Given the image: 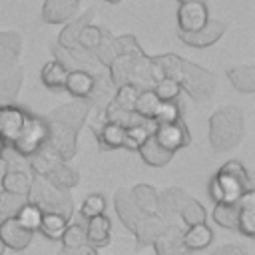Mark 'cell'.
<instances>
[{
	"label": "cell",
	"instance_id": "obj_1",
	"mask_svg": "<svg viewBox=\"0 0 255 255\" xmlns=\"http://www.w3.org/2000/svg\"><path fill=\"white\" fill-rule=\"evenodd\" d=\"M86 100H74L50 112L44 122L48 126V143L60 153L64 161L72 159L78 151V133L90 114Z\"/></svg>",
	"mask_w": 255,
	"mask_h": 255
},
{
	"label": "cell",
	"instance_id": "obj_2",
	"mask_svg": "<svg viewBox=\"0 0 255 255\" xmlns=\"http://www.w3.org/2000/svg\"><path fill=\"white\" fill-rule=\"evenodd\" d=\"M153 62L157 64L163 80H173L179 88H183L195 102L209 100L215 90V74L209 70L183 60L175 54H161L153 56Z\"/></svg>",
	"mask_w": 255,
	"mask_h": 255
},
{
	"label": "cell",
	"instance_id": "obj_3",
	"mask_svg": "<svg viewBox=\"0 0 255 255\" xmlns=\"http://www.w3.org/2000/svg\"><path fill=\"white\" fill-rule=\"evenodd\" d=\"M253 191V181L239 159L225 161L209 181V195L215 203H237Z\"/></svg>",
	"mask_w": 255,
	"mask_h": 255
},
{
	"label": "cell",
	"instance_id": "obj_4",
	"mask_svg": "<svg viewBox=\"0 0 255 255\" xmlns=\"http://www.w3.org/2000/svg\"><path fill=\"white\" fill-rule=\"evenodd\" d=\"M245 133V118L241 108L223 106L215 110L209 118V143L213 151L233 149Z\"/></svg>",
	"mask_w": 255,
	"mask_h": 255
},
{
	"label": "cell",
	"instance_id": "obj_5",
	"mask_svg": "<svg viewBox=\"0 0 255 255\" xmlns=\"http://www.w3.org/2000/svg\"><path fill=\"white\" fill-rule=\"evenodd\" d=\"M26 199H28V203L36 205L42 213H58V215L66 217L68 221L74 215V199H72L70 191L58 189L48 179L34 175V173H32V183H30V191H28Z\"/></svg>",
	"mask_w": 255,
	"mask_h": 255
},
{
	"label": "cell",
	"instance_id": "obj_6",
	"mask_svg": "<svg viewBox=\"0 0 255 255\" xmlns=\"http://www.w3.org/2000/svg\"><path fill=\"white\" fill-rule=\"evenodd\" d=\"M4 159V173H2V191L14 193V195H22L26 197L30 191V183H32V169L26 157L18 155L10 145L2 155Z\"/></svg>",
	"mask_w": 255,
	"mask_h": 255
},
{
	"label": "cell",
	"instance_id": "obj_7",
	"mask_svg": "<svg viewBox=\"0 0 255 255\" xmlns=\"http://www.w3.org/2000/svg\"><path fill=\"white\" fill-rule=\"evenodd\" d=\"M48 143V126L44 122V118H38V116H32L28 114L26 116V124L20 131V135L14 139V143L10 145L18 155L22 157H32L42 145Z\"/></svg>",
	"mask_w": 255,
	"mask_h": 255
},
{
	"label": "cell",
	"instance_id": "obj_8",
	"mask_svg": "<svg viewBox=\"0 0 255 255\" xmlns=\"http://www.w3.org/2000/svg\"><path fill=\"white\" fill-rule=\"evenodd\" d=\"M54 56H56V62L62 64L68 72H86V74H92L94 78L102 76L104 74V66L98 62V58L94 56V52H86L82 48H76V50H66V48H60L58 44L54 46Z\"/></svg>",
	"mask_w": 255,
	"mask_h": 255
},
{
	"label": "cell",
	"instance_id": "obj_9",
	"mask_svg": "<svg viewBox=\"0 0 255 255\" xmlns=\"http://www.w3.org/2000/svg\"><path fill=\"white\" fill-rule=\"evenodd\" d=\"M153 137H155V141L163 149H167L173 155H175L177 149L187 147L189 141H191L189 131H187L183 120H177V122H171V124H155Z\"/></svg>",
	"mask_w": 255,
	"mask_h": 255
},
{
	"label": "cell",
	"instance_id": "obj_10",
	"mask_svg": "<svg viewBox=\"0 0 255 255\" xmlns=\"http://www.w3.org/2000/svg\"><path fill=\"white\" fill-rule=\"evenodd\" d=\"M209 22V10L205 2H187L177 8V28L183 34L197 32Z\"/></svg>",
	"mask_w": 255,
	"mask_h": 255
},
{
	"label": "cell",
	"instance_id": "obj_11",
	"mask_svg": "<svg viewBox=\"0 0 255 255\" xmlns=\"http://www.w3.org/2000/svg\"><path fill=\"white\" fill-rule=\"evenodd\" d=\"M26 116L28 112H24L22 108L10 104V106H0V135L4 137V141L8 145L14 143V139L20 135L24 124H26Z\"/></svg>",
	"mask_w": 255,
	"mask_h": 255
},
{
	"label": "cell",
	"instance_id": "obj_12",
	"mask_svg": "<svg viewBox=\"0 0 255 255\" xmlns=\"http://www.w3.org/2000/svg\"><path fill=\"white\" fill-rule=\"evenodd\" d=\"M223 34H225V24L209 18V22L203 28H199L197 32H191V34L179 32V40L187 46H193V48H207V46L215 44Z\"/></svg>",
	"mask_w": 255,
	"mask_h": 255
},
{
	"label": "cell",
	"instance_id": "obj_13",
	"mask_svg": "<svg viewBox=\"0 0 255 255\" xmlns=\"http://www.w3.org/2000/svg\"><path fill=\"white\" fill-rule=\"evenodd\" d=\"M173 221L161 217V215H155V217H143L135 229L131 231L135 235V245L137 247H147V245H153V241L167 229V225H171Z\"/></svg>",
	"mask_w": 255,
	"mask_h": 255
},
{
	"label": "cell",
	"instance_id": "obj_14",
	"mask_svg": "<svg viewBox=\"0 0 255 255\" xmlns=\"http://www.w3.org/2000/svg\"><path fill=\"white\" fill-rule=\"evenodd\" d=\"M114 207H116V213L120 217V221L124 223V227L128 231H133L135 225L143 219V215L139 213V209L135 207L133 199H131V193L128 189H118L116 195H114Z\"/></svg>",
	"mask_w": 255,
	"mask_h": 255
},
{
	"label": "cell",
	"instance_id": "obj_15",
	"mask_svg": "<svg viewBox=\"0 0 255 255\" xmlns=\"http://www.w3.org/2000/svg\"><path fill=\"white\" fill-rule=\"evenodd\" d=\"M32 237L34 233L20 227L16 219H6L0 223V241L12 251H24L32 243Z\"/></svg>",
	"mask_w": 255,
	"mask_h": 255
},
{
	"label": "cell",
	"instance_id": "obj_16",
	"mask_svg": "<svg viewBox=\"0 0 255 255\" xmlns=\"http://www.w3.org/2000/svg\"><path fill=\"white\" fill-rule=\"evenodd\" d=\"M80 0H44L42 20L48 24H64L78 12Z\"/></svg>",
	"mask_w": 255,
	"mask_h": 255
},
{
	"label": "cell",
	"instance_id": "obj_17",
	"mask_svg": "<svg viewBox=\"0 0 255 255\" xmlns=\"http://www.w3.org/2000/svg\"><path fill=\"white\" fill-rule=\"evenodd\" d=\"M181 233L183 229L179 225H167V229L153 241L155 255H191L181 243Z\"/></svg>",
	"mask_w": 255,
	"mask_h": 255
},
{
	"label": "cell",
	"instance_id": "obj_18",
	"mask_svg": "<svg viewBox=\"0 0 255 255\" xmlns=\"http://www.w3.org/2000/svg\"><path fill=\"white\" fill-rule=\"evenodd\" d=\"M131 199L135 203V207L139 209V213L143 217H155L159 215V193L147 185V183H137L133 189H129Z\"/></svg>",
	"mask_w": 255,
	"mask_h": 255
},
{
	"label": "cell",
	"instance_id": "obj_19",
	"mask_svg": "<svg viewBox=\"0 0 255 255\" xmlns=\"http://www.w3.org/2000/svg\"><path fill=\"white\" fill-rule=\"evenodd\" d=\"M84 227H86V243L92 245L94 249L106 247L110 243V237H112V221H110V217L106 213L104 215H98V217H92V219H86Z\"/></svg>",
	"mask_w": 255,
	"mask_h": 255
},
{
	"label": "cell",
	"instance_id": "obj_20",
	"mask_svg": "<svg viewBox=\"0 0 255 255\" xmlns=\"http://www.w3.org/2000/svg\"><path fill=\"white\" fill-rule=\"evenodd\" d=\"M245 237L255 235V191L245 193L237 201V229Z\"/></svg>",
	"mask_w": 255,
	"mask_h": 255
},
{
	"label": "cell",
	"instance_id": "obj_21",
	"mask_svg": "<svg viewBox=\"0 0 255 255\" xmlns=\"http://www.w3.org/2000/svg\"><path fill=\"white\" fill-rule=\"evenodd\" d=\"M22 84L20 66L0 68V106H10Z\"/></svg>",
	"mask_w": 255,
	"mask_h": 255
},
{
	"label": "cell",
	"instance_id": "obj_22",
	"mask_svg": "<svg viewBox=\"0 0 255 255\" xmlns=\"http://www.w3.org/2000/svg\"><path fill=\"white\" fill-rule=\"evenodd\" d=\"M211 241H213V231L207 223H197V225L185 227L181 233V243L189 253L205 249Z\"/></svg>",
	"mask_w": 255,
	"mask_h": 255
},
{
	"label": "cell",
	"instance_id": "obj_23",
	"mask_svg": "<svg viewBox=\"0 0 255 255\" xmlns=\"http://www.w3.org/2000/svg\"><path fill=\"white\" fill-rule=\"evenodd\" d=\"M94 135L102 149H118V147H124L126 129L118 124L104 122L100 126H94Z\"/></svg>",
	"mask_w": 255,
	"mask_h": 255
},
{
	"label": "cell",
	"instance_id": "obj_24",
	"mask_svg": "<svg viewBox=\"0 0 255 255\" xmlns=\"http://www.w3.org/2000/svg\"><path fill=\"white\" fill-rule=\"evenodd\" d=\"M94 82L96 78L92 74H86V72H68L66 76V84H64V90L74 96L76 100H86L90 98L92 90H94Z\"/></svg>",
	"mask_w": 255,
	"mask_h": 255
},
{
	"label": "cell",
	"instance_id": "obj_25",
	"mask_svg": "<svg viewBox=\"0 0 255 255\" xmlns=\"http://www.w3.org/2000/svg\"><path fill=\"white\" fill-rule=\"evenodd\" d=\"M22 50V38L16 32H0V68L16 66Z\"/></svg>",
	"mask_w": 255,
	"mask_h": 255
},
{
	"label": "cell",
	"instance_id": "obj_26",
	"mask_svg": "<svg viewBox=\"0 0 255 255\" xmlns=\"http://www.w3.org/2000/svg\"><path fill=\"white\" fill-rule=\"evenodd\" d=\"M227 78H229V82L235 90H239L243 94H253L255 92V66L253 64L227 68Z\"/></svg>",
	"mask_w": 255,
	"mask_h": 255
},
{
	"label": "cell",
	"instance_id": "obj_27",
	"mask_svg": "<svg viewBox=\"0 0 255 255\" xmlns=\"http://www.w3.org/2000/svg\"><path fill=\"white\" fill-rule=\"evenodd\" d=\"M187 197L189 195L179 187H169V189L161 191L159 193V215L173 221V217L179 213V209H181V205L185 203Z\"/></svg>",
	"mask_w": 255,
	"mask_h": 255
},
{
	"label": "cell",
	"instance_id": "obj_28",
	"mask_svg": "<svg viewBox=\"0 0 255 255\" xmlns=\"http://www.w3.org/2000/svg\"><path fill=\"white\" fill-rule=\"evenodd\" d=\"M139 155H141V159L147 163V165H153V167H161V165H167L169 161H171V157H173V153H169L167 149H163L157 141H155V137H153V133L139 145Z\"/></svg>",
	"mask_w": 255,
	"mask_h": 255
},
{
	"label": "cell",
	"instance_id": "obj_29",
	"mask_svg": "<svg viewBox=\"0 0 255 255\" xmlns=\"http://www.w3.org/2000/svg\"><path fill=\"white\" fill-rule=\"evenodd\" d=\"M159 100L157 96L153 94V90H139L137 92V98H135V104H133V112L143 118V120H149L153 122L155 120V114L159 110Z\"/></svg>",
	"mask_w": 255,
	"mask_h": 255
},
{
	"label": "cell",
	"instance_id": "obj_30",
	"mask_svg": "<svg viewBox=\"0 0 255 255\" xmlns=\"http://www.w3.org/2000/svg\"><path fill=\"white\" fill-rule=\"evenodd\" d=\"M66 76H68V70H66L62 64H58L56 60H52V62L44 64V68H42V74H40V78H42V84H44L48 90H54V92H58V90H64V84H66Z\"/></svg>",
	"mask_w": 255,
	"mask_h": 255
},
{
	"label": "cell",
	"instance_id": "obj_31",
	"mask_svg": "<svg viewBox=\"0 0 255 255\" xmlns=\"http://www.w3.org/2000/svg\"><path fill=\"white\" fill-rule=\"evenodd\" d=\"M44 179H48L54 187L68 191V189H72V187H76V185H78L80 175H78V171H74V169H72V167H68L66 163H60V165H58V167H54V169H52Z\"/></svg>",
	"mask_w": 255,
	"mask_h": 255
},
{
	"label": "cell",
	"instance_id": "obj_32",
	"mask_svg": "<svg viewBox=\"0 0 255 255\" xmlns=\"http://www.w3.org/2000/svg\"><path fill=\"white\" fill-rule=\"evenodd\" d=\"M86 24H90V14H86V16H82V18H78V20L66 24L64 30H62L60 36H58V46H60V48H66V50H76V48H80V46H78V36H80V30H82Z\"/></svg>",
	"mask_w": 255,
	"mask_h": 255
},
{
	"label": "cell",
	"instance_id": "obj_33",
	"mask_svg": "<svg viewBox=\"0 0 255 255\" xmlns=\"http://www.w3.org/2000/svg\"><path fill=\"white\" fill-rule=\"evenodd\" d=\"M177 217L185 223V227H191V225H197V223H205L207 213H205L203 205H201L197 199H193V197L189 195V197L185 199V203L181 205Z\"/></svg>",
	"mask_w": 255,
	"mask_h": 255
},
{
	"label": "cell",
	"instance_id": "obj_34",
	"mask_svg": "<svg viewBox=\"0 0 255 255\" xmlns=\"http://www.w3.org/2000/svg\"><path fill=\"white\" fill-rule=\"evenodd\" d=\"M86 219H82L78 215L76 223H68L66 231L62 233L60 241H62V249H74L80 245H86V227H84Z\"/></svg>",
	"mask_w": 255,
	"mask_h": 255
},
{
	"label": "cell",
	"instance_id": "obj_35",
	"mask_svg": "<svg viewBox=\"0 0 255 255\" xmlns=\"http://www.w3.org/2000/svg\"><path fill=\"white\" fill-rule=\"evenodd\" d=\"M153 129H155V122H145V124H141V126L128 128V129H126L124 147H126V149H131V151H137L139 145L153 133Z\"/></svg>",
	"mask_w": 255,
	"mask_h": 255
},
{
	"label": "cell",
	"instance_id": "obj_36",
	"mask_svg": "<svg viewBox=\"0 0 255 255\" xmlns=\"http://www.w3.org/2000/svg\"><path fill=\"white\" fill-rule=\"evenodd\" d=\"M66 227H68V219H66V217H62V215H58V213H44L38 231H40L44 237L56 241V239L62 237V233L66 231Z\"/></svg>",
	"mask_w": 255,
	"mask_h": 255
},
{
	"label": "cell",
	"instance_id": "obj_37",
	"mask_svg": "<svg viewBox=\"0 0 255 255\" xmlns=\"http://www.w3.org/2000/svg\"><path fill=\"white\" fill-rule=\"evenodd\" d=\"M26 197L22 195H14L8 191H0V223L6 219H14L18 215V211L26 205Z\"/></svg>",
	"mask_w": 255,
	"mask_h": 255
},
{
	"label": "cell",
	"instance_id": "obj_38",
	"mask_svg": "<svg viewBox=\"0 0 255 255\" xmlns=\"http://www.w3.org/2000/svg\"><path fill=\"white\" fill-rule=\"evenodd\" d=\"M42 215H44V213H42L36 205H32V203H28V201H26V205L18 211V215H16L14 219H16V221H18V225H20V227H24L26 231L36 233V231L40 229Z\"/></svg>",
	"mask_w": 255,
	"mask_h": 255
},
{
	"label": "cell",
	"instance_id": "obj_39",
	"mask_svg": "<svg viewBox=\"0 0 255 255\" xmlns=\"http://www.w3.org/2000/svg\"><path fill=\"white\" fill-rule=\"evenodd\" d=\"M213 221L223 229H237V203H215Z\"/></svg>",
	"mask_w": 255,
	"mask_h": 255
},
{
	"label": "cell",
	"instance_id": "obj_40",
	"mask_svg": "<svg viewBox=\"0 0 255 255\" xmlns=\"http://www.w3.org/2000/svg\"><path fill=\"white\" fill-rule=\"evenodd\" d=\"M104 38V30L94 26V24H86L82 30H80V36H78V46L86 52H94L100 42Z\"/></svg>",
	"mask_w": 255,
	"mask_h": 255
},
{
	"label": "cell",
	"instance_id": "obj_41",
	"mask_svg": "<svg viewBox=\"0 0 255 255\" xmlns=\"http://www.w3.org/2000/svg\"><path fill=\"white\" fill-rule=\"evenodd\" d=\"M106 211V197L102 193H90L80 207V217L82 219H92L98 215H104Z\"/></svg>",
	"mask_w": 255,
	"mask_h": 255
},
{
	"label": "cell",
	"instance_id": "obj_42",
	"mask_svg": "<svg viewBox=\"0 0 255 255\" xmlns=\"http://www.w3.org/2000/svg\"><path fill=\"white\" fill-rule=\"evenodd\" d=\"M151 90L159 102H177V96L181 92V88L173 80H159Z\"/></svg>",
	"mask_w": 255,
	"mask_h": 255
},
{
	"label": "cell",
	"instance_id": "obj_43",
	"mask_svg": "<svg viewBox=\"0 0 255 255\" xmlns=\"http://www.w3.org/2000/svg\"><path fill=\"white\" fill-rule=\"evenodd\" d=\"M114 44H116L118 56H139V54H143V50L139 48L137 40L131 34H124V36L114 38Z\"/></svg>",
	"mask_w": 255,
	"mask_h": 255
},
{
	"label": "cell",
	"instance_id": "obj_44",
	"mask_svg": "<svg viewBox=\"0 0 255 255\" xmlns=\"http://www.w3.org/2000/svg\"><path fill=\"white\" fill-rule=\"evenodd\" d=\"M181 120V112H179V104L177 102H161L159 110L155 114V124H171Z\"/></svg>",
	"mask_w": 255,
	"mask_h": 255
},
{
	"label": "cell",
	"instance_id": "obj_45",
	"mask_svg": "<svg viewBox=\"0 0 255 255\" xmlns=\"http://www.w3.org/2000/svg\"><path fill=\"white\" fill-rule=\"evenodd\" d=\"M211 255H249L247 249L243 245H237V243H227V245H221L217 247Z\"/></svg>",
	"mask_w": 255,
	"mask_h": 255
},
{
	"label": "cell",
	"instance_id": "obj_46",
	"mask_svg": "<svg viewBox=\"0 0 255 255\" xmlns=\"http://www.w3.org/2000/svg\"><path fill=\"white\" fill-rule=\"evenodd\" d=\"M60 255H98V251L92 247V245H80V247H74V249H62Z\"/></svg>",
	"mask_w": 255,
	"mask_h": 255
},
{
	"label": "cell",
	"instance_id": "obj_47",
	"mask_svg": "<svg viewBox=\"0 0 255 255\" xmlns=\"http://www.w3.org/2000/svg\"><path fill=\"white\" fill-rule=\"evenodd\" d=\"M187 2H205V0H179V4H187Z\"/></svg>",
	"mask_w": 255,
	"mask_h": 255
},
{
	"label": "cell",
	"instance_id": "obj_48",
	"mask_svg": "<svg viewBox=\"0 0 255 255\" xmlns=\"http://www.w3.org/2000/svg\"><path fill=\"white\" fill-rule=\"evenodd\" d=\"M4 251H6V247H4V243L0 241V255H4Z\"/></svg>",
	"mask_w": 255,
	"mask_h": 255
},
{
	"label": "cell",
	"instance_id": "obj_49",
	"mask_svg": "<svg viewBox=\"0 0 255 255\" xmlns=\"http://www.w3.org/2000/svg\"><path fill=\"white\" fill-rule=\"evenodd\" d=\"M106 2H110V4H118L120 0H106Z\"/></svg>",
	"mask_w": 255,
	"mask_h": 255
}]
</instances>
